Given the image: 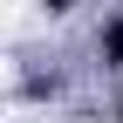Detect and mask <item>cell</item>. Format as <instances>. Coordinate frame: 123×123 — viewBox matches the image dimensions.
Returning a JSON list of instances; mask_svg holds the SVG:
<instances>
[{
  "instance_id": "6da1fadb",
  "label": "cell",
  "mask_w": 123,
  "mask_h": 123,
  "mask_svg": "<svg viewBox=\"0 0 123 123\" xmlns=\"http://www.w3.org/2000/svg\"><path fill=\"white\" fill-rule=\"evenodd\" d=\"M103 55H123V21L110 27V41H103Z\"/></svg>"
}]
</instances>
